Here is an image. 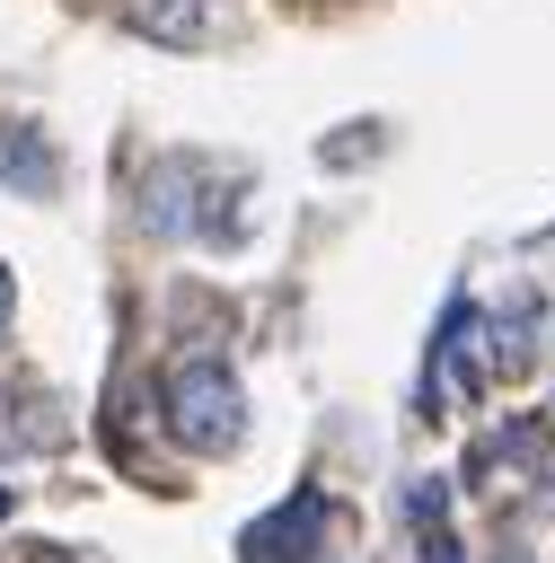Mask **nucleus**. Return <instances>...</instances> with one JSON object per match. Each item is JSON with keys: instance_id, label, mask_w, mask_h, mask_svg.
I'll return each instance as SVG.
<instances>
[{"instance_id": "nucleus-2", "label": "nucleus", "mask_w": 555, "mask_h": 563, "mask_svg": "<svg viewBox=\"0 0 555 563\" xmlns=\"http://www.w3.org/2000/svg\"><path fill=\"white\" fill-rule=\"evenodd\" d=\"M317 519H326V501H317V493H291L282 510L247 519L238 563H308V554H317Z\"/></svg>"}, {"instance_id": "nucleus-7", "label": "nucleus", "mask_w": 555, "mask_h": 563, "mask_svg": "<svg viewBox=\"0 0 555 563\" xmlns=\"http://www.w3.org/2000/svg\"><path fill=\"white\" fill-rule=\"evenodd\" d=\"M9 317H18V290H9V264H0V334H9Z\"/></svg>"}, {"instance_id": "nucleus-4", "label": "nucleus", "mask_w": 555, "mask_h": 563, "mask_svg": "<svg viewBox=\"0 0 555 563\" xmlns=\"http://www.w3.org/2000/svg\"><path fill=\"white\" fill-rule=\"evenodd\" d=\"M185 220H194V167H176V158H167V167L150 176V202H141V229H150V238H176Z\"/></svg>"}, {"instance_id": "nucleus-5", "label": "nucleus", "mask_w": 555, "mask_h": 563, "mask_svg": "<svg viewBox=\"0 0 555 563\" xmlns=\"http://www.w3.org/2000/svg\"><path fill=\"white\" fill-rule=\"evenodd\" d=\"M440 501H449L440 484H414V493H405V510H414V528H432V519H440Z\"/></svg>"}, {"instance_id": "nucleus-6", "label": "nucleus", "mask_w": 555, "mask_h": 563, "mask_svg": "<svg viewBox=\"0 0 555 563\" xmlns=\"http://www.w3.org/2000/svg\"><path fill=\"white\" fill-rule=\"evenodd\" d=\"M423 563H458V537H449V528H440V519H432V528H423Z\"/></svg>"}, {"instance_id": "nucleus-8", "label": "nucleus", "mask_w": 555, "mask_h": 563, "mask_svg": "<svg viewBox=\"0 0 555 563\" xmlns=\"http://www.w3.org/2000/svg\"><path fill=\"white\" fill-rule=\"evenodd\" d=\"M0 519H9V493H0Z\"/></svg>"}, {"instance_id": "nucleus-3", "label": "nucleus", "mask_w": 555, "mask_h": 563, "mask_svg": "<svg viewBox=\"0 0 555 563\" xmlns=\"http://www.w3.org/2000/svg\"><path fill=\"white\" fill-rule=\"evenodd\" d=\"M53 176H62V158L44 141V123H0V185L9 194H53Z\"/></svg>"}, {"instance_id": "nucleus-1", "label": "nucleus", "mask_w": 555, "mask_h": 563, "mask_svg": "<svg viewBox=\"0 0 555 563\" xmlns=\"http://www.w3.org/2000/svg\"><path fill=\"white\" fill-rule=\"evenodd\" d=\"M159 413L194 457H220V449L247 440V387H238L229 361H176L159 378Z\"/></svg>"}]
</instances>
